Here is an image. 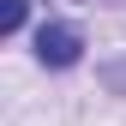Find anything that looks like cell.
I'll return each instance as SVG.
<instances>
[{
  "label": "cell",
  "mask_w": 126,
  "mask_h": 126,
  "mask_svg": "<svg viewBox=\"0 0 126 126\" xmlns=\"http://www.w3.org/2000/svg\"><path fill=\"white\" fill-rule=\"evenodd\" d=\"M78 54H84L78 24H42L36 30V60L42 66H78Z\"/></svg>",
  "instance_id": "cell-1"
},
{
  "label": "cell",
  "mask_w": 126,
  "mask_h": 126,
  "mask_svg": "<svg viewBox=\"0 0 126 126\" xmlns=\"http://www.w3.org/2000/svg\"><path fill=\"white\" fill-rule=\"evenodd\" d=\"M24 12H30V0H0V30H24Z\"/></svg>",
  "instance_id": "cell-2"
}]
</instances>
